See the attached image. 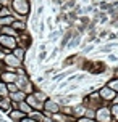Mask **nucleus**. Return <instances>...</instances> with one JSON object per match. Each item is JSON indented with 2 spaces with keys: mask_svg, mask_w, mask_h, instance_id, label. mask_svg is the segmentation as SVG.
<instances>
[{
  "mask_svg": "<svg viewBox=\"0 0 118 122\" xmlns=\"http://www.w3.org/2000/svg\"><path fill=\"white\" fill-rule=\"evenodd\" d=\"M12 8L16 15L26 16L31 10V3H29V0H12Z\"/></svg>",
  "mask_w": 118,
  "mask_h": 122,
  "instance_id": "nucleus-1",
  "label": "nucleus"
},
{
  "mask_svg": "<svg viewBox=\"0 0 118 122\" xmlns=\"http://www.w3.org/2000/svg\"><path fill=\"white\" fill-rule=\"evenodd\" d=\"M29 116H31V117H34V119H36L37 122H44V119H45V117H44V114L41 112V111H37V112H36V111H32V112L29 114Z\"/></svg>",
  "mask_w": 118,
  "mask_h": 122,
  "instance_id": "nucleus-19",
  "label": "nucleus"
},
{
  "mask_svg": "<svg viewBox=\"0 0 118 122\" xmlns=\"http://www.w3.org/2000/svg\"><path fill=\"white\" fill-rule=\"evenodd\" d=\"M58 112H62V104L49 98V100L44 103V114L53 116V114H58Z\"/></svg>",
  "mask_w": 118,
  "mask_h": 122,
  "instance_id": "nucleus-2",
  "label": "nucleus"
},
{
  "mask_svg": "<svg viewBox=\"0 0 118 122\" xmlns=\"http://www.w3.org/2000/svg\"><path fill=\"white\" fill-rule=\"evenodd\" d=\"M34 95H36V98H37L39 101H42V103H45V101L49 100V97L45 95V92H42V90H34Z\"/></svg>",
  "mask_w": 118,
  "mask_h": 122,
  "instance_id": "nucleus-18",
  "label": "nucleus"
},
{
  "mask_svg": "<svg viewBox=\"0 0 118 122\" xmlns=\"http://www.w3.org/2000/svg\"><path fill=\"white\" fill-rule=\"evenodd\" d=\"M3 61H5V64L6 66H10V67H19V64H21V61L16 58L15 55H6L5 58H3Z\"/></svg>",
  "mask_w": 118,
  "mask_h": 122,
  "instance_id": "nucleus-9",
  "label": "nucleus"
},
{
  "mask_svg": "<svg viewBox=\"0 0 118 122\" xmlns=\"http://www.w3.org/2000/svg\"><path fill=\"white\" fill-rule=\"evenodd\" d=\"M15 18L13 16H2L0 18V27H3V26H12Z\"/></svg>",
  "mask_w": 118,
  "mask_h": 122,
  "instance_id": "nucleus-17",
  "label": "nucleus"
},
{
  "mask_svg": "<svg viewBox=\"0 0 118 122\" xmlns=\"http://www.w3.org/2000/svg\"><path fill=\"white\" fill-rule=\"evenodd\" d=\"M95 121L97 122H112L113 121L112 109L105 108V106H100L99 109L95 111Z\"/></svg>",
  "mask_w": 118,
  "mask_h": 122,
  "instance_id": "nucleus-3",
  "label": "nucleus"
},
{
  "mask_svg": "<svg viewBox=\"0 0 118 122\" xmlns=\"http://www.w3.org/2000/svg\"><path fill=\"white\" fill-rule=\"evenodd\" d=\"M10 106H13V101H12L10 97H3L2 100H0V109L2 111H12Z\"/></svg>",
  "mask_w": 118,
  "mask_h": 122,
  "instance_id": "nucleus-10",
  "label": "nucleus"
},
{
  "mask_svg": "<svg viewBox=\"0 0 118 122\" xmlns=\"http://www.w3.org/2000/svg\"><path fill=\"white\" fill-rule=\"evenodd\" d=\"M26 97H28V93L24 90H16V92H13V93H10V98H12L13 103H21V101L26 100Z\"/></svg>",
  "mask_w": 118,
  "mask_h": 122,
  "instance_id": "nucleus-8",
  "label": "nucleus"
},
{
  "mask_svg": "<svg viewBox=\"0 0 118 122\" xmlns=\"http://www.w3.org/2000/svg\"><path fill=\"white\" fill-rule=\"evenodd\" d=\"M45 56H47V51H45V50H42V51H41V53H39V61L45 60Z\"/></svg>",
  "mask_w": 118,
  "mask_h": 122,
  "instance_id": "nucleus-24",
  "label": "nucleus"
},
{
  "mask_svg": "<svg viewBox=\"0 0 118 122\" xmlns=\"http://www.w3.org/2000/svg\"><path fill=\"white\" fill-rule=\"evenodd\" d=\"M115 77H118V69H117V71H115Z\"/></svg>",
  "mask_w": 118,
  "mask_h": 122,
  "instance_id": "nucleus-26",
  "label": "nucleus"
},
{
  "mask_svg": "<svg viewBox=\"0 0 118 122\" xmlns=\"http://www.w3.org/2000/svg\"><path fill=\"white\" fill-rule=\"evenodd\" d=\"M21 122H37V121H36L34 117H31V116H29V117H24V119H23Z\"/></svg>",
  "mask_w": 118,
  "mask_h": 122,
  "instance_id": "nucleus-25",
  "label": "nucleus"
},
{
  "mask_svg": "<svg viewBox=\"0 0 118 122\" xmlns=\"http://www.w3.org/2000/svg\"><path fill=\"white\" fill-rule=\"evenodd\" d=\"M12 26H13V29H16L18 32H24V30H26V23H24V21H21V19H15Z\"/></svg>",
  "mask_w": 118,
  "mask_h": 122,
  "instance_id": "nucleus-14",
  "label": "nucleus"
},
{
  "mask_svg": "<svg viewBox=\"0 0 118 122\" xmlns=\"http://www.w3.org/2000/svg\"><path fill=\"white\" fill-rule=\"evenodd\" d=\"M0 47H2V48L15 50L16 47H18L16 37H13V36H6V34H2V36H0Z\"/></svg>",
  "mask_w": 118,
  "mask_h": 122,
  "instance_id": "nucleus-4",
  "label": "nucleus"
},
{
  "mask_svg": "<svg viewBox=\"0 0 118 122\" xmlns=\"http://www.w3.org/2000/svg\"><path fill=\"white\" fill-rule=\"evenodd\" d=\"M28 84H29V79H28V76H18V79H16V85H18L19 90H24L26 87H28Z\"/></svg>",
  "mask_w": 118,
  "mask_h": 122,
  "instance_id": "nucleus-11",
  "label": "nucleus"
},
{
  "mask_svg": "<svg viewBox=\"0 0 118 122\" xmlns=\"http://www.w3.org/2000/svg\"><path fill=\"white\" fill-rule=\"evenodd\" d=\"M86 109H87V106H84V104H79V106H76L75 108V112H73V116L78 119V117H83L84 114H86Z\"/></svg>",
  "mask_w": 118,
  "mask_h": 122,
  "instance_id": "nucleus-15",
  "label": "nucleus"
},
{
  "mask_svg": "<svg viewBox=\"0 0 118 122\" xmlns=\"http://www.w3.org/2000/svg\"><path fill=\"white\" fill-rule=\"evenodd\" d=\"M99 95H100V98L104 100V101H112V100H115L117 98V92L113 90L112 87H108V85H105V87H102L99 90Z\"/></svg>",
  "mask_w": 118,
  "mask_h": 122,
  "instance_id": "nucleus-5",
  "label": "nucleus"
},
{
  "mask_svg": "<svg viewBox=\"0 0 118 122\" xmlns=\"http://www.w3.org/2000/svg\"><path fill=\"white\" fill-rule=\"evenodd\" d=\"M78 122H97V121H95V119H91V117L83 116V117H78Z\"/></svg>",
  "mask_w": 118,
  "mask_h": 122,
  "instance_id": "nucleus-23",
  "label": "nucleus"
},
{
  "mask_svg": "<svg viewBox=\"0 0 118 122\" xmlns=\"http://www.w3.org/2000/svg\"><path fill=\"white\" fill-rule=\"evenodd\" d=\"M2 6H3V5H2V3H0V10H2Z\"/></svg>",
  "mask_w": 118,
  "mask_h": 122,
  "instance_id": "nucleus-27",
  "label": "nucleus"
},
{
  "mask_svg": "<svg viewBox=\"0 0 118 122\" xmlns=\"http://www.w3.org/2000/svg\"><path fill=\"white\" fill-rule=\"evenodd\" d=\"M12 53L16 56L19 61H24V58H26V48H23V47H19V45H18L15 50H12Z\"/></svg>",
  "mask_w": 118,
  "mask_h": 122,
  "instance_id": "nucleus-12",
  "label": "nucleus"
},
{
  "mask_svg": "<svg viewBox=\"0 0 118 122\" xmlns=\"http://www.w3.org/2000/svg\"><path fill=\"white\" fill-rule=\"evenodd\" d=\"M112 116H113V119H115V121H118V103L112 106Z\"/></svg>",
  "mask_w": 118,
  "mask_h": 122,
  "instance_id": "nucleus-22",
  "label": "nucleus"
},
{
  "mask_svg": "<svg viewBox=\"0 0 118 122\" xmlns=\"http://www.w3.org/2000/svg\"><path fill=\"white\" fill-rule=\"evenodd\" d=\"M2 16H12V10L6 8V6H2V10H0V18H2Z\"/></svg>",
  "mask_w": 118,
  "mask_h": 122,
  "instance_id": "nucleus-21",
  "label": "nucleus"
},
{
  "mask_svg": "<svg viewBox=\"0 0 118 122\" xmlns=\"http://www.w3.org/2000/svg\"><path fill=\"white\" fill-rule=\"evenodd\" d=\"M0 36H2V30H0Z\"/></svg>",
  "mask_w": 118,
  "mask_h": 122,
  "instance_id": "nucleus-28",
  "label": "nucleus"
},
{
  "mask_svg": "<svg viewBox=\"0 0 118 122\" xmlns=\"http://www.w3.org/2000/svg\"><path fill=\"white\" fill-rule=\"evenodd\" d=\"M16 79H18V74H16V71H5V72L0 74V80H3V82H6V84L16 82Z\"/></svg>",
  "mask_w": 118,
  "mask_h": 122,
  "instance_id": "nucleus-6",
  "label": "nucleus"
},
{
  "mask_svg": "<svg viewBox=\"0 0 118 122\" xmlns=\"http://www.w3.org/2000/svg\"><path fill=\"white\" fill-rule=\"evenodd\" d=\"M8 116H10V119H12L13 122H21L23 119L26 117V114L23 112L21 109H18V108H15V109L8 111Z\"/></svg>",
  "mask_w": 118,
  "mask_h": 122,
  "instance_id": "nucleus-7",
  "label": "nucleus"
},
{
  "mask_svg": "<svg viewBox=\"0 0 118 122\" xmlns=\"http://www.w3.org/2000/svg\"><path fill=\"white\" fill-rule=\"evenodd\" d=\"M108 87H112L113 90L118 93V77H115V79H112V80H108V84H107Z\"/></svg>",
  "mask_w": 118,
  "mask_h": 122,
  "instance_id": "nucleus-20",
  "label": "nucleus"
},
{
  "mask_svg": "<svg viewBox=\"0 0 118 122\" xmlns=\"http://www.w3.org/2000/svg\"><path fill=\"white\" fill-rule=\"evenodd\" d=\"M0 30H2V34H6V36H13L16 37L19 34L16 29H13V26H3V27H0Z\"/></svg>",
  "mask_w": 118,
  "mask_h": 122,
  "instance_id": "nucleus-13",
  "label": "nucleus"
},
{
  "mask_svg": "<svg viewBox=\"0 0 118 122\" xmlns=\"http://www.w3.org/2000/svg\"><path fill=\"white\" fill-rule=\"evenodd\" d=\"M0 97H10V90H8V84L0 80Z\"/></svg>",
  "mask_w": 118,
  "mask_h": 122,
  "instance_id": "nucleus-16",
  "label": "nucleus"
}]
</instances>
